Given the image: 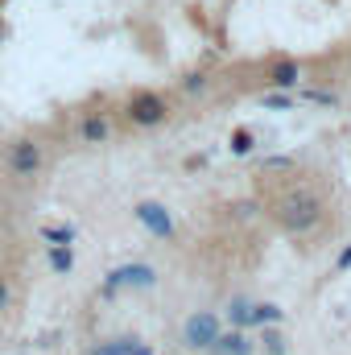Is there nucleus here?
Here are the masks:
<instances>
[{
    "label": "nucleus",
    "instance_id": "nucleus-1",
    "mask_svg": "<svg viewBox=\"0 0 351 355\" xmlns=\"http://www.w3.org/2000/svg\"><path fill=\"white\" fill-rule=\"evenodd\" d=\"M277 223H281L285 232H293V236L314 232V227L323 223V202H318V194H314V190H289V194H281V202H277Z\"/></svg>",
    "mask_w": 351,
    "mask_h": 355
},
{
    "label": "nucleus",
    "instance_id": "nucleus-2",
    "mask_svg": "<svg viewBox=\"0 0 351 355\" xmlns=\"http://www.w3.org/2000/svg\"><path fill=\"white\" fill-rule=\"evenodd\" d=\"M124 116H128L137 128H157V124L170 120V103H166V95H157V91H137V95L124 103Z\"/></svg>",
    "mask_w": 351,
    "mask_h": 355
},
{
    "label": "nucleus",
    "instance_id": "nucleus-3",
    "mask_svg": "<svg viewBox=\"0 0 351 355\" xmlns=\"http://www.w3.org/2000/svg\"><path fill=\"white\" fill-rule=\"evenodd\" d=\"M219 331H223L219 314H211V310H194V314L182 322V343H186L190 352H207V347L219 339Z\"/></svg>",
    "mask_w": 351,
    "mask_h": 355
},
{
    "label": "nucleus",
    "instance_id": "nucleus-4",
    "mask_svg": "<svg viewBox=\"0 0 351 355\" xmlns=\"http://www.w3.org/2000/svg\"><path fill=\"white\" fill-rule=\"evenodd\" d=\"M157 285V268L153 265H120L108 272V281H103V297H112V293H120V289H153Z\"/></svg>",
    "mask_w": 351,
    "mask_h": 355
},
{
    "label": "nucleus",
    "instance_id": "nucleus-5",
    "mask_svg": "<svg viewBox=\"0 0 351 355\" xmlns=\"http://www.w3.org/2000/svg\"><path fill=\"white\" fill-rule=\"evenodd\" d=\"M132 215H137V223H141L149 236H157V240H170V236H174V215H170L157 198L137 202V207H132Z\"/></svg>",
    "mask_w": 351,
    "mask_h": 355
},
{
    "label": "nucleus",
    "instance_id": "nucleus-6",
    "mask_svg": "<svg viewBox=\"0 0 351 355\" xmlns=\"http://www.w3.org/2000/svg\"><path fill=\"white\" fill-rule=\"evenodd\" d=\"M37 166H42V149H37V141H29V137H21V141H12L8 145V170L12 174H37Z\"/></svg>",
    "mask_w": 351,
    "mask_h": 355
},
{
    "label": "nucleus",
    "instance_id": "nucleus-7",
    "mask_svg": "<svg viewBox=\"0 0 351 355\" xmlns=\"http://www.w3.org/2000/svg\"><path fill=\"white\" fill-rule=\"evenodd\" d=\"M207 352H211V355H252V352H257V343L248 339V331L232 327V331H219V339H215Z\"/></svg>",
    "mask_w": 351,
    "mask_h": 355
},
{
    "label": "nucleus",
    "instance_id": "nucleus-8",
    "mask_svg": "<svg viewBox=\"0 0 351 355\" xmlns=\"http://www.w3.org/2000/svg\"><path fill=\"white\" fill-rule=\"evenodd\" d=\"M298 83H302V67L293 58H277L268 67V87L273 91H298Z\"/></svg>",
    "mask_w": 351,
    "mask_h": 355
},
{
    "label": "nucleus",
    "instance_id": "nucleus-9",
    "mask_svg": "<svg viewBox=\"0 0 351 355\" xmlns=\"http://www.w3.org/2000/svg\"><path fill=\"white\" fill-rule=\"evenodd\" d=\"M108 132H112V124H108L99 112L83 116V124H79V137H83V145H103V141H108Z\"/></svg>",
    "mask_w": 351,
    "mask_h": 355
},
{
    "label": "nucleus",
    "instance_id": "nucleus-10",
    "mask_svg": "<svg viewBox=\"0 0 351 355\" xmlns=\"http://www.w3.org/2000/svg\"><path fill=\"white\" fill-rule=\"evenodd\" d=\"M281 318H285V310L277 302H252V310H248V327H277Z\"/></svg>",
    "mask_w": 351,
    "mask_h": 355
},
{
    "label": "nucleus",
    "instance_id": "nucleus-11",
    "mask_svg": "<svg viewBox=\"0 0 351 355\" xmlns=\"http://www.w3.org/2000/svg\"><path fill=\"white\" fill-rule=\"evenodd\" d=\"M46 261H50V268L54 272H71L75 268V252H71V244H46Z\"/></svg>",
    "mask_w": 351,
    "mask_h": 355
},
{
    "label": "nucleus",
    "instance_id": "nucleus-12",
    "mask_svg": "<svg viewBox=\"0 0 351 355\" xmlns=\"http://www.w3.org/2000/svg\"><path fill=\"white\" fill-rule=\"evenodd\" d=\"M228 149H232V157H248V153L257 149V132H252V128H236L232 141H228Z\"/></svg>",
    "mask_w": 351,
    "mask_h": 355
},
{
    "label": "nucleus",
    "instance_id": "nucleus-13",
    "mask_svg": "<svg viewBox=\"0 0 351 355\" xmlns=\"http://www.w3.org/2000/svg\"><path fill=\"white\" fill-rule=\"evenodd\" d=\"M248 310H252L248 297H232V306H228V322L240 327V331H248Z\"/></svg>",
    "mask_w": 351,
    "mask_h": 355
},
{
    "label": "nucleus",
    "instance_id": "nucleus-14",
    "mask_svg": "<svg viewBox=\"0 0 351 355\" xmlns=\"http://www.w3.org/2000/svg\"><path fill=\"white\" fill-rule=\"evenodd\" d=\"M257 347H264V355H285V339H281L277 327H261V343Z\"/></svg>",
    "mask_w": 351,
    "mask_h": 355
},
{
    "label": "nucleus",
    "instance_id": "nucleus-15",
    "mask_svg": "<svg viewBox=\"0 0 351 355\" xmlns=\"http://www.w3.org/2000/svg\"><path fill=\"white\" fill-rule=\"evenodd\" d=\"M42 240H46V244H75V227H71V223L42 227Z\"/></svg>",
    "mask_w": 351,
    "mask_h": 355
},
{
    "label": "nucleus",
    "instance_id": "nucleus-16",
    "mask_svg": "<svg viewBox=\"0 0 351 355\" xmlns=\"http://www.w3.org/2000/svg\"><path fill=\"white\" fill-rule=\"evenodd\" d=\"M261 103H264V107H273V112H289V107H293L298 99H293L289 91H268V95H264Z\"/></svg>",
    "mask_w": 351,
    "mask_h": 355
},
{
    "label": "nucleus",
    "instance_id": "nucleus-17",
    "mask_svg": "<svg viewBox=\"0 0 351 355\" xmlns=\"http://www.w3.org/2000/svg\"><path fill=\"white\" fill-rule=\"evenodd\" d=\"M128 347H132V339H108V343H95L91 355H128Z\"/></svg>",
    "mask_w": 351,
    "mask_h": 355
},
{
    "label": "nucleus",
    "instance_id": "nucleus-18",
    "mask_svg": "<svg viewBox=\"0 0 351 355\" xmlns=\"http://www.w3.org/2000/svg\"><path fill=\"white\" fill-rule=\"evenodd\" d=\"M182 91H186V95H203V91H207V75H186Z\"/></svg>",
    "mask_w": 351,
    "mask_h": 355
},
{
    "label": "nucleus",
    "instance_id": "nucleus-19",
    "mask_svg": "<svg viewBox=\"0 0 351 355\" xmlns=\"http://www.w3.org/2000/svg\"><path fill=\"white\" fill-rule=\"evenodd\" d=\"M306 99H310V103H323V107H335V103H339L331 91H306Z\"/></svg>",
    "mask_w": 351,
    "mask_h": 355
},
{
    "label": "nucleus",
    "instance_id": "nucleus-20",
    "mask_svg": "<svg viewBox=\"0 0 351 355\" xmlns=\"http://www.w3.org/2000/svg\"><path fill=\"white\" fill-rule=\"evenodd\" d=\"M128 355H153V347H149V343H141V339H132V347H128Z\"/></svg>",
    "mask_w": 351,
    "mask_h": 355
},
{
    "label": "nucleus",
    "instance_id": "nucleus-21",
    "mask_svg": "<svg viewBox=\"0 0 351 355\" xmlns=\"http://www.w3.org/2000/svg\"><path fill=\"white\" fill-rule=\"evenodd\" d=\"M339 268H351V244L343 248V257H339Z\"/></svg>",
    "mask_w": 351,
    "mask_h": 355
},
{
    "label": "nucleus",
    "instance_id": "nucleus-22",
    "mask_svg": "<svg viewBox=\"0 0 351 355\" xmlns=\"http://www.w3.org/2000/svg\"><path fill=\"white\" fill-rule=\"evenodd\" d=\"M4 306H8V285L0 281V310H4Z\"/></svg>",
    "mask_w": 351,
    "mask_h": 355
}]
</instances>
